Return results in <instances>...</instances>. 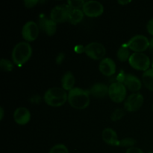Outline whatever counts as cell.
<instances>
[{"mask_svg":"<svg viewBox=\"0 0 153 153\" xmlns=\"http://www.w3.org/2000/svg\"><path fill=\"white\" fill-rule=\"evenodd\" d=\"M82 10L84 13L89 17H98L104 12V7L100 1L90 0L85 1Z\"/></svg>","mask_w":153,"mask_h":153,"instance_id":"cell-8","label":"cell"},{"mask_svg":"<svg viewBox=\"0 0 153 153\" xmlns=\"http://www.w3.org/2000/svg\"><path fill=\"white\" fill-rule=\"evenodd\" d=\"M124 115H125V112H124L123 109H116L111 114V118L112 121H118L122 119L124 117Z\"/></svg>","mask_w":153,"mask_h":153,"instance_id":"cell-26","label":"cell"},{"mask_svg":"<svg viewBox=\"0 0 153 153\" xmlns=\"http://www.w3.org/2000/svg\"><path fill=\"white\" fill-rule=\"evenodd\" d=\"M136 143V140L132 137H126L120 140V146L122 147H133Z\"/></svg>","mask_w":153,"mask_h":153,"instance_id":"cell-24","label":"cell"},{"mask_svg":"<svg viewBox=\"0 0 153 153\" xmlns=\"http://www.w3.org/2000/svg\"><path fill=\"white\" fill-rule=\"evenodd\" d=\"M126 153H144L140 148H137V147H130L128 148V149L126 150Z\"/></svg>","mask_w":153,"mask_h":153,"instance_id":"cell-29","label":"cell"},{"mask_svg":"<svg viewBox=\"0 0 153 153\" xmlns=\"http://www.w3.org/2000/svg\"><path fill=\"white\" fill-rule=\"evenodd\" d=\"M152 69H153V57H152Z\"/></svg>","mask_w":153,"mask_h":153,"instance_id":"cell-35","label":"cell"},{"mask_svg":"<svg viewBox=\"0 0 153 153\" xmlns=\"http://www.w3.org/2000/svg\"><path fill=\"white\" fill-rule=\"evenodd\" d=\"M49 153H69V150L64 144L58 143L52 146Z\"/></svg>","mask_w":153,"mask_h":153,"instance_id":"cell-23","label":"cell"},{"mask_svg":"<svg viewBox=\"0 0 153 153\" xmlns=\"http://www.w3.org/2000/svg\"><path fill=\"white\" fill-rule=\"evenodd\" d=\"M99 70L104 76H111L116 73V64L111 58H105L100 61Z\"/></svg>","mask_w":153,"mask_h":153,"instance_id":"cell-13","label":"cell"},{"mask_svg":"<svg viewBox=\"0 0 153 153\" xmlns=\"http://www.w3.org/2000/svg\"><path fill=\"white\" fill-rule=\"evenodd\" d=\"M85 46H82V45H78V46H76L74 48V50L76 53L78 54H82L83 52H85Z\"/></svg>","mask_w":153,"mask_h":153,"instance_id":"cell-30","label":"cell"},{"mask_svg":"<svg viewBox=\"0 0 153 153\" xmlns=\"http://www.w3.org/2000/svg\"><path fill=\"white\" fill-rule=\"evenodd\" d=\"M123 84L127 89L134 93H138L142 87V83L140 79L132 74H125Z\"/></svg>","mask_w":153,"mask_h":153,"instance_id":"cell-12","label":"cell"},{"mask_svg":"<svg viewBox=\"0 0 153 153\" xmlns=\"http://www.w3.org/2000/svg\"><path fill=\"white\" fill-rule=\"evenodd\" d=\"M126 89L125 85L119 82H114L109 86L108 96L111 100L116 103H121L126 97Z\"/></svg>","mask_w":153,"mask_h":153,"instance_id":"cell-5","label":"cell"},{"mask_svg":"<svg viewBox=\"0 0 153 153\" xmlns=\"http://www.w3.org/2000/svg\"><path fill=\"white\" fill-rule=\"evenodd\" d=\"M149 153H153V152H149Z\"/></svg>","mask_w":153,"mask_h":153,"instance_id":"cell-36","label":"cell"},{"mask_svg":"<svg viewBox=\"0 0 153 153\" xmlns=\"http://www.w3.org/2000/svg\"><path fill=\"white\" fill-rule=\"evenodd\" d=\"M85 1L83 0H70L67 1V5L73 9H81L83 7Z\"/></svg>","mask_w":153,"mask_h":153,"instance_id":"cell-25","label":"cell"},{"mask_svg":"<svg viewBox=\"0 0 153 153\" xmlns=\"http://www.w3.org/2000/svg\"><path fill=\"white\" fill-rule=\"evenodd\" d=\"M142 82L147 89L153 91V69L145 71L142 76Z\"/></svg>","mask_w":153,"mask_h":153,"instance_id":"cell-20","label":"cell"},{"mask_svg":"<svg viewBox=\"0 0 153 153\" xmlns=\"http://www.w3.org/2000/svg\"><path fill=\"white\" fill-rule=\"evenodd\" d=\"M131 54H130L129 48L128 47L127 44H124L118 49L117 52V58L120 61H128Z\"/></svg>","mask_w":153,"mask_h":153,"instance_id":"cell-21","label":"cell"},{"mask_svg":"<svg viewBox=\"0 0 153 153\" xmlns=\"http://www.w3.org/2000/svg\"><path fill=\"white\" fill-rule=\"evenodd\" d=\"M13 62H12L10 60L5 59V58H1L0 61V67L1 70L4 72H10L13 69Z\"/></svg>","mask_w":153,"mask_h":153,"instance_id":"cell-22","label":"cell"},{"mask_svg":"<svg viewBox=\"0 0 153 153\" xmlns=\"http://www.w3.org/2000/svg\"><path fill=\"white\" fill-rule=\"evenodd\" d=\"M128 47L134 52L143 53L149 47V40L145 36L137 34L131 37L126 43Z\"/></svg>","mask_w":153,"mask_h":153,"instance_id":"cell-7","label":"cell"},{"mask_svg":"<svg viewBox=\"0 0 153 153\" xmlns=\"http://www.w3.org/2000/svg\"><path fill=\"white\" fill-rule=\"evenodd\" d=\"M149 49H150L151 52L153 53V37L149 40Z\"/></svg>","mask_w":153,"mask_h":153,"instance_id":"cell-33","label":"cell"},{"mask_svg":"<svg viewBox=\"0 0 153 153\" xmlns=\"http://www.w3.org/2000/svg\"><path fill=\"white\" fill-rule=\"evenodd\" d=\"M130 2H131V1H118V3L120 4H122V5H126Z\"/></svg>","mask_w":153,"mask_h":153,"instance_id":"cell-34","label":"cell"},{"mask_svg":"<svg viewBox=\"0 0 153 153\" xmlns=\"http://www.w3.org/2000/svg\"><path fill=\"white\" fill-rule=\"evenodd\" d=\"M4 117V108L3 107L0 108V120H2Z\"/></svg>","mask_w":153,"mask_h":153,"instance_id":"cell-32","label":"cell"},{"mask_svg":"<svg viewBox=\"0 0 153 153\" xmlns=\"http://www.w3.org/2000/svg\"><path fill=\"white\" fill-rule=\"evenodd\" d=\"M40 28L47 34L48 36H52L57 31V23L51 19L46 17H42L40 19Z\"/></svg>","mask_w":153,"mask_h":153,"instance_id":"cell-16","label":"cell"},{"mask_svg":"<svg viewBox=\"0 0 153 153\" xmlns=\"http://www.w3.org/2000/svg\"><path fill=\"white\" fill-rule=\"evenodd\" d=\"M152 111H153V105H152Z\"/></svg>","mask_w":153,"mask_h":153,"instance_id":"cell-37","label":"cell"},{"mask_svg":"<svg viewBox=\"0 0 153 153\" xmlns=\"http://www.w3.org/2000/svg\"><path fill=\"white\" fill-rule=\"evenodd\" d=\"M39 34V27L34 21H28L23 25L22 36L27 42H32L37 38Z\"/></svg>","mask_w":153,"mask_h":153,"instance_id":"cell-11","label":"cell"},{"mask_svg":"<svg viewBox=\"0 0 153 153\" xmlns=\"http://www.w3.org/2000/svg\"><path fill=\"white\" fill-rule=\"evenodd\" d=\"M37 3H38V1H34V0H30V1H24V4L25 5V7H28V8L34 7Z\"/></svg>","mask_w":153,"mask_h":153,"instance_id":"cell-28","label":"cell"},{"mask_svg":"<svg viewBox=\"0 0 153 153\" xmlns=\"http://www.w3.org/2000/svg\"><path fill=\"white\" fill-rule=\"evenodd\" d=\"M70 9V7L67 4L56 5L51 10L50 19L55 21L56 23L66 22L68 20Z\"/></svg>","mask_w":153,"mask_h":153,"instance_id":"cell-10","label":"cell"},{"mask_svg":"<svg viewBox=\"0 0 153 153\" xmlns=\"http://www.w3.org/2000/svg\"><path fill=\"white\" fill-rule=\"evenodd\" d=\"M75 83H76V79L75 76L71 72L68 71L63 76L61 79V85H62L63 89L67 91H71L74 88Z\"/></svg>","mask_w":153,"mask_h":153,"instance_id":"cell-18","label":"cell"},{"mask_svg":"<svg viewBox=\"0 0 153 153\" xmlns=\"http://www.w3.org/2000/svg\"><path fill=\"white\" fill-rule=\"evenodd\" d=\"M84 12L81 9H70L68 21L73 25L79 23L84 18Z\"/></svg>","mask_w":153,"mask_h":153,"instance_id":"cell-19","label":"cell"},{"mask_svg":"<svg viewBox=\"0 0 153 153\" xmlns=\"http://www.w3.org/2000/svg\"><path fill=\"white\" fill-rule=\"evenodd\" d=\"M102 137L107 144L114 146H120V140L116 131L111 128H105L102 133Z\"/></svg>","mask_w":153,"mask_h":153,"instance_id":"cell-15","label":"cell"},{"mask_svg":"<svg viewBox=\"0 0 153 153\" xmlns=\"http://www.w3.org/2000/svg\"><path fill=\"white\" fill-rule=\"evenodd\" d=\"M146 29H147L148 33L153 36V18L148 22L146 25Z\"/></svg>","mask_w":153,"mask_h":153,"instance_id":"cell-27","label":"cell"},{"mask_svg":"<svg viewBox=\"0 0 153 153\" xmlns=\"http://www.w3.org/2000/svg\"><path fill=\"white\" fill-rule=\"evenodd\" d=\"M109 87L104 83H96L91 87L90 94L97 98H104L108 94Z\"/></svg>","mask_w":153,"mask_h":153,"instance_id":"cell-17","label":"cell"},{"mask_svg":"<svg viewBox=\"0 0 153 153\" xmlns=\"http://www.w3.org/2000/svg\"><path fill=\"white\" fill-rule=\"evenodd\" d=\"M144 98L140 93H134L128 96L124 102V108L128 112L138 111L143 105Z\"/></svg>","mask_w":153,"mask_h":153,"instance_id":"cell-9","label":"cell"},{"mask_svg":"<svg viewBox=\"0 0 153 153\" xmlns=\"http://www.w3.org/2000/svg\"><path fill=\"white\" fill-rule=\"evenodd\" d=\"M13 120L18 125L24 126L31 120V113L26 108L19 107L13 113Z\"/></svg>","mask_w":153,"mask_h":153,"instance_id":"cell-14","label":"cell"},{"mask_svg":"<svg viewBox=\"0 0 153 153\" xmlns=\"http://www.w3.org/2000/svg\"><path fill=\"white\" fill-rule=\"evenodd\" d=\"M68 102L72 108L82 110L90 105V91L79 88H74L68 93Z\"/></svg>","mask_w":153,"mask_h":153,"instance_id":"cell-1","label":"cell"},{"mask_svg":"<svg viewBox=\"0 0 153 153\" xmlns=\"http://www.w3.org/2000/svg\"><path fill=\"white\" fill-rule=\"evenodd\" d=\"M32 55V48L28 42H19L16 43L12 51V61L15 65L22 67Z\"/></svg>","mask_w":153,"mask_h":153,"instance_id":"cell-2","label":"cell"},{"mask_svg":"<svg viewBox=\"0 0 153 153\" xmlns=\"http://www.w3.org/2000/svg\"><path fill=\"white\" fill-rule=\"evenodd\" d=\"M128 62L132 68L144 72L149 70L151 64L150 59L146 54L138 52L131 54L128 59Z\"/></svg>","mask_w":153,"mask_h":153,"instance_id":"cell-4","label":"cell"},{"mask_svg":"<svg viewBox=\"0 0 153 153\" xmlns=\"http://www.w3.org/2000/svg\"><path fill=\"white\" fill-rule=\"evenodd\" d=\"M85 52L91 59L102 60L106 55V49L101 43L91 42L85 46Z\"/></svg>","mask_w":153,"mask_h":153,"instance_id":"cell-6","label":"cell"},{"mask_svg":"<svg viewBox=\"0 0 153 153\" xmlns=\"http://www.w3.org/2000/svg\"><path fill=\"white\" fill-rule=\"evenodd\" d=\"M65 58V55L64 53H59L58 55L56 58V63L58 64H61V63L63 62V61L64 60Z\"/></svg>","mask_w":153,"mask_h":153,"instance_id":"cell-31","label":"cell"},{"mask_svg":"<svg viewBox=\"0 0 153 153\" xmlns=\"http://www.w3.org/2000/svg\"><path fill=\"white\" fill-rule=\"evenodd\" d=\"M45 102L52 107L62 106L68 100V94L62 88L54 87L46 91L43 96Z\"/></svg>","mask_w":153,"mask_h":153,"instance_id":"cell-3","label":"cell"}]
</instances>
